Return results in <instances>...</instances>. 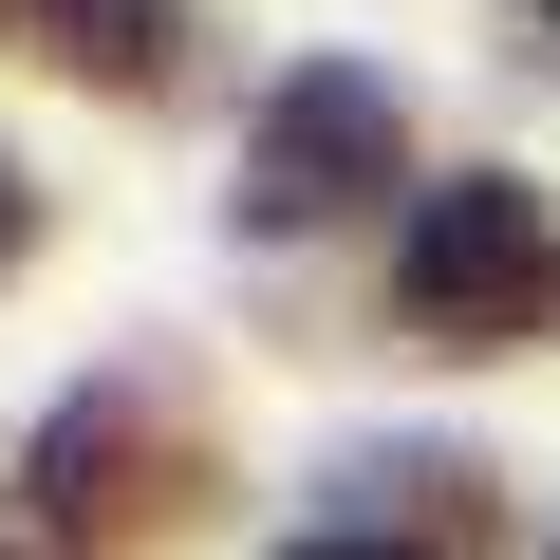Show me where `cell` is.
I'll list each match as a JSON object with an SVG mask.
<instances>
[{"mask_svg": "<svg viewBox=\"0 0 560 560\" xmlns=\"http://www.w3.org/2000/svg\"><path fill=\"white\" fill-rule=\"evenodd\" d=\"M393 318L430 355H523L560 318V206L523 168H467V187H411L393 224Z\"/></svg>", "mask_w": 560, "mask_h": 560, "instance_id": "cell-1", "label": "cell"}, {"mask_svg": "<svg viewBox=\"0 0 560 560\" xmlns=\"http://www.w3.org/2000/svg\"><path fill=\"white\" fill-rule=\"evenodd\" d=\"M393 187H411V113H393V75L300 57V75L261 94V131H243V224H261V243L355 224V206H393Z\"/></svg>", "mask_w": 560, "mask_h": 560, "instance_id": "cell-2", "label": "cell"}, {"mask_svg": "<svg viewBox=\"0 0 560 560\" xmlns=\"http://www.w3.org/2000/svg\"><path fill=\"white\" fill-rule=\"evenodd\" d=\"M187 486H206V448H187V411H168L150 374L75 393V411L38 430V504H57L75 560H150V541L187 523Z\"/></svg>", "mask_w": 560, "mask_h": 560, "instance_id": "cell-3", "label": "cell"}, {"mask_svg": "<svg viewBox=\"0 0 560 560\" xmlns=\"http://www.w3.org/2000/svg\"><path fill=\"white\" fill-rule=\"evenodd\" d=\"M38 57L94 94H168L187 75V0H38Z\"/></svg>", "mask_w": 560, "mask_h": 560, "instance_id": "cell-4", "label": "cell"}, {"mask_svg": "<svg viewBox=\"0 0 560 560\" xmlns=\"http://www.w3.org/2000/svg\"><path fill=\"white\" fill-rule=\"evenodd\" d=\"M355 486H374V504H411L430 541H448V523H486V467H467V448H374Z\"/></svg>", "mask_w": 560, "mask_h": 560, "instance_id": "cell-5", "label": "cell"}, {"mask_svg": "<svg viewBox=\"0 0 560 560\" xmlns=\"http://www.w3.org/2000/svg\"><path fill=\"white\" fill-rule=\"evenodd\" d=\"M20 261H38V168L0 150V280H20Z\"/></svg>", "mask_w": 560, "mask_h": 560, "instance_id": "cell-6", "label": "cell"}, {"mask_svg": "<svg viewBox=\"0 0 560 560\" xmlns=\"http://www.w3.org/2000/svg\"><path fill=\"white\" fill-rule=\"evenodd\" d=\"M280 560H430V541H393V523H355V541H280Z\"/></svg>", "mask_w": 560, "mask_h": 560, "instance_id": "cell-7", "label": "cell"}, {"mask_svg": "<svg viewBox=\"0 0 560 560\" xmlns=\"http://www.w3.org/2000/svg\"><path fill=\"white\" fill-rule=\"evenodd\" d=\"M541 560H560V541H541Z\"/></svg>", "mask_w": 560, "mask_h": 560, "instance_id": "cell-8", "label": "cell"}]
</instances>
